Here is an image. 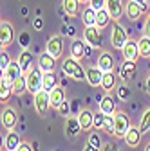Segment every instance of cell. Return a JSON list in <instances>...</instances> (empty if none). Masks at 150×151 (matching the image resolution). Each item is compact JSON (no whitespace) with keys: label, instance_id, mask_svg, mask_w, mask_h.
Here are the masks:
<instances>
[{"label":"cell","instance_id":"7","mask_svg":"<svg viewBox=\"0 0 150 151\" xmlns=\"http://www.w3.org/2000/svg\"><path fill=\"white\" fill-rule=\"evenodd\" d=\"M20 76H24V70H22L20 63H18V60H16V61H11V65L2 72V81L13 85L18 78H20Z\"/></svg>","mask_w":150,"mask_h":151},{"label":"cell","instance_id":"48","mask_svg":"<svg viewBox=\"0 0 150 151\" xmlns=\"http://www.w3.org/2000/svg\"><path fill=\"white\" fill-rule=\"evenodd\" d=\"M136 2H138V4H141L145 11H148V0H136Z\"/></svg>","mask_w":150,"mask_h":151},{"label":"cell","instance_id":"34","mask_svg":"<svg viewBox=\"0 0 150 151\" xmlns=\"http://www.w3.org/2000/svg\"><path fill=\"white\" fill-rule=\"evenodd\" d=\"M116 97H118V101H127L130 97V88L127 85H119L116 88Z\"/></svg>","mask_w":150,"mask_h":151},{"label":"cell","instance_id":"30","mask_svg":"<svg viewBox=\"0 0 150 151\" xmlns=\"http://www.w3.org/2000/svg\"><path fill=\"white\" fill-rule=\"evenodd\" d=\"M96 14H98V11L94 9V7H87L85 11H83V14H82V18H83V24H85V27H90V25H96Z\"/></svg>","mask_w":150,"mask_h":151},{"label":"cell","instance_id":"46","mask_svg":"<svg viewBox=\"0 0 150 151\" xmlns=\"http://www.w3.org/2000/svg\"><path fill=\"white\" fill-rule=\"evenodd\" d=\"M78 106H80V104H78V101H72V103H71V111H74V113H76V115L80 113Z\"/></svg>","mask_w":150,"mask_h":151},{"label":"cell","instance_id":"25","mask_svg":"<svg viewBox=\"0 0 150 151\" xmlns=\"http://www.w3.org/2000/svg\"><path fill=\"white\" fill-rule=\"evenodd\" d=\"M100 110L105 113V115H114V113H116V101L112 99L110 96H105L100 101Z\"/></svg>","mask_w":150,"mask_h":151},{"label":"cell","instance_id":"51","mask_svg":"<svg viewBox=\"0 0 150 151\" xmlns=\"http://www.w3.org/2000/svg\"><path fill=\"white\" fill-rule=\"evenodd\" d=\"M80 2H82V4H89V2H90V0H80Z\"/></svg>","mask_w":150,"mask_h":151},{"label":"cell","instance_id":"45","mask_svg":"<svg viewBox=\"0 0 150 151\" xmlns=\"http://www.w3.org/2000/svg\"><path fill=\"white\" fill-rule=\"evenodd\" d=\"M16 151H33V147H31V144H27V142H22L20 146H18V149Z\"/></svg>","mask_w":150,"mask_h":151},{"label":"cell","instance_id":"32","mask_svg":"<svg viewBox=\"0 0 150 151\" xmlns=\"http://www.w3.org/2000/svg\"><path fill=\"white\" fill-rule=\"evenodd\" d=\"M24 92H27V79H25V74L24 76H20L15 83H13V93H24Z\"/></svg>","mask_w":150,"mask_h":151},{"label":"cell","instance_id":"22","mask_svg":"<svg viewBox=\"0 0 150 151\" xmlns=\"http://www.w3.org/2000/svg\"><path fill=\"white\" fill-rule=\"evenodd\" d=\"M49 96H51V108H56V110H58L60 104L65 101V92H63L62 86H54L49 92Z\"/></svg>","mask_w":150,"mask_h":151},{"label":"cell","instance_id":"15","mask_svg":"<svg viewBox=\"0 0 150 151\" xmlns=\"http://www.w3.org/2000/svg\"><path fill=\"white\" fill-rule=\"evenodd\" d=\"M125 13H127V16L132 22H136V20H139V18H141V14L145 13V9H143L141 4L136 2V0H128V4L125 6Z\"/></svg>","mask_w":150,"mask_h":151},{"label":"cell","instance_id":"49","mask_svg":"<svg viewBox=\"0 0 150 151\" xmlns=\"http://www.w3.org/2000/svg\"><path fill=\"white\" fill-rule=\"evenodd\" d=\"M105 151H118V147L114 144H105Z\"/></svg>","mask_w":150,"mask_h":151},{"label":"cell","instance_id":"12","mask_svg":"<svg viewBox=\"0 0 150 151\" xmlns=\"http://www.w3.org/2000/svg\"><path fill=\"white\" fill-rule=\"evenodd\" d=\"M80 131H83V128H82L78 117H69L67 122H65V137L69 140H74L80 135Z\"/></svg>","mask_w":150,"mask_h":151},{"label":"cell","instance_id":"53","mask_svg":"<svg viewBox=\"0 0 150 151\" xmlns=\"http://www.w3.org/2000/svg\"><path fill=\"white\" fill-rule=\"evenodd\" d=\"M148 6H150V0H148Z\"/></svg>","mask_w":150,"mask_h":151},{"label":"cell","instance_id":"9","mask_svg":"<svg viewBox=\"0 0 150 151\" xmlns=\"http://www.w3.org/2000/svg\"><path fill=\"white\" fill-rule=\"evenodd\" d=\"M15 40V31H13V25L6 20H2V24H0V45H2V49L9 47Z\"/></svg>","mask_w":150,"mask_h":151},{"label":"cell","instance_id":"42","mask_svg":"<svg viewBox=\"0 0 150 151\" xmlns=\"http://www.w3.org/2000/svg\"><path fill=\"white\" fill-rule=\"evenodd\" d=\"M58 111L62 113V115H69V113H71V103H67V101H63V103L60 104V108H58Z\"/></svg>","mask_w":150,"mask_h":151},{"label":"cell","instance_id":"17","mask_svg":"<svg viewBox=\"0 0 150 151\" xmlns=\"http://www.w3.org/2000/svg\"><path fill=\"white\" fill-rule=\"evenodd\" d=\"M76 117H78L83 131H90L92 128H94V113H92L90 110H80V113Z\"/></svg>","mask_w":150,"mask_h":151},{"label":"cell","instance_id":"52","mask_svg":"<svg viewBox=\"0 0 150 151\" xmlns=\"http://www.w3.org/2000/svg\"><path fill=\"white\" fill-rule=\"evenodd\" d=\"M145 151H150V144H148V146H146V147H145Z\"/></svg>","mask_w":150,"mask_h":151},{"label":"cell","instance_id":"37","mask_svg":"<svg viewBox=\"0 0 150 151\" xmlns=\"http://www.w3.org/2000/svg\"><path fill=\"white\" fill-rule=\"evenodd\" d=\"M18 43H20L22 49H29V45H31V36H29L27 31H22L20 32V36H18Z\"/></svg>","mask_w":150,"mask_h":151},{"label":"cell","instance_id":"16","mask_svg":"<svg viewBox=\"0 0 150 151\" xmlns=\"http://www.w3.org/2000/svg\"><path fill=\"white\" fill-rule=\"evenodd\" d=\"M103 70L96 65V67H90L87 70V83L90 86H101V81H103Z\"/></svg>","mask_w":150,"mask_h":151},{"label":"cell","instance_id":"24","mask_svg":"<svg viewBox=\"0 0 150 151\" xmlns=\"http://www.w3.org/2000/svg\"><path fill=\"white\" fill-rule=\"evenodd\" d=\"M20 144H22L20 135H18L16 131L9 129V133H7V137H6V151H16Z\"/></svg>","mask_w":150,"mask_h":151},{"label":"cell","instance_id":"27","mask_svg":"<svg viewBox=\"0 0 150 151\" xmlns=\"http://www.w3.org/2000/svg\"><path fill=\"white\" fill-rule=\"evenodd\" d=\"M80 0H62V6H63V11L69 14V16H78L80 13Z\"/></svg>","mask_w":150,"mask_h":151},{"label":"cell","instance_id":"21","mask_svg":"<svg viewBox=\"0 0 150 151\" xmlns=\"http://www.w3.org/2000/svg\"><path fill=\"white\" fill-rule=\"evenodd\" d=\"M38 67H40L44 72H52L54 67H56V58H52V56L45 50L44 54L38 56Z\"/></svg>","mask_w":150,"mask_h":151},{"label":"cell","instance_id":"3","mask_svg":"<svg viewBox=\"0 0 150 151\" xmlns=\"http://www.w3.org/2000/svg\"><path fill=\"white\" fill-rule=\"evenodd\" d=\"M130 129V119L125 111H116L114 113V135L118 139H125L127 131Z\"/></svg>","mask_w":150,"mask_h":151},{"label":"cell","instance_id":"38","mask_svg":"<svg viewBox=\"0 0 150 151\" xmlns=\"http://www.w3.org/2000/svg\"><path fill=\"white\" fill-rule=\"evenodd\" d=\"M103 129L107 131V133L114 135V115H105V126Z\"/></svg>","mask_w":150,"mask_h":151},{"label":"cell","instance_id":"4","mask_svg":"<svg viewBox=\"0 0 150 151\" xmlns=\"http://www.w3.org/2000/svg\"><path fill=\"white\" fill-rule=\"evenodd\" d=\"M33 104H34V110L38 111L40 115H45L47 110L51 108V96H49V92H45V90L36 92L34 97H33Z\"/></svg>","mask_w":150,"mask_h":151},{"label":"cell","instance_id":"47","mask_svg":"<svg viewBox=\"0 0 150 151\" xmlns=\"http://www.w3.org/2000/svg\"><path fill=\"white\" fill-rule=\"evenodd\" d=\"M83 151H101V149H100V147H94L92 144H89V142H87V146H85V149H83Z\"/></svg>","mask_w":150,"mask_h":151},{"label":"cell","instance_id":"36","mask_svg":"<svg viewBox=\"0 0 150 151\" xmlns=\"http://www.w3.org/2000/svg\"><path fill=\"white\" fill-rule=\"evenodd\" d=\"M105 126V113L100 110L94 113V129H103Z\"/></svg>","mask_w":150,"mask_h":151},{"label":"cell","instance_id":"14","mask_svg":"<svg viewBox=\"0 0 150 151\" xmlns=\"http://www.w3.org/2000/svg\"><path fill=\"white\" fill-rule=\"evenodd\" d=\"M18 63H20L24 74L29 72V70L34 67V52H31L29 49H22L20 56H18Z\"/></svg>","mask_w":150,"mask_h":151},{"label":"cell","instance_id":"8","mask_svg":"<svg viewBox=\"0 0 150 151\" xmlns=\"http://www.w3.org/2000/svg\"><path fill=\"white\" fill-rule=\"evenodd\" d=\"M45 50L52 56V58L58 60L60 56H62V52H63V40H62V36H60V34L51 36L49 40H47V47H45Z\"/></svg>","mask_w":150,"mask_h":151},{"label":"cell","instance_id":"41","mask_svg":"<svg viewBox=\"0 0 150 151\" xmlns=\"http://www.w3.org/2000/svg\"><path fill=\"white\" fill-rule=\"evenodd\" d=\"M90 7H94L96 11L98 9H103V7H107V0H90Z\"/></svg>","mask_w":150,"mask_h":151},{"label":"cell","instance_id":"20","mask_svg":"<svg viewBox=\"0 0 150 151\" xmlns=\"http://www.w3.org/2000/svg\"><path fill=\"white\" fill-rule=\"evenodd\" d=\"M71 56L76 60H83L87 56V42L85 40H74L71 45Z\"/></svg>","mask_w":150,"mask_h":151},{"label":"cell","instance_id":"31","mask_svg":"<svg viewBox=\"0 0 150 151\" xmlns=\"http://www.w3.org/2000/svg\"><path fill=\"white\" fill-rule=\"evenodd\" d=\"M138 45H139V56L141 58H150V38L148 36L139 38Z\"/></svg>","mask_w":150,"mask_h":151},{"label":"cell","instance_id":"33","mask_svg":"<svg viewBox=\"0 0 150 151\" xmlns=\"http://www.w3.org/2000/svg\"><path fill=\"white\" fill-rule=\"evenodd\" d=\"M11 93H13V85H9V83H6V81L0 79V99L7 101L11 97Z\"/></svg>","mask_w":150,"mask_h":151},{"label":"cell","instance_id":"6","mask_svg":"<svg viewBox=\"0 0 150 151\" xmlns=\"http://www.w3.org/2000/svg\"><path fill=\"white\" fill-rule=\"evenodd\" d=\"M127 32H125V29L118 24V22H114L112 24V34H110V43H112V47L114 49H123L125 47V43H127Z\"/></svg>","mask_w":150,"mask_h":151},{"label":"cell","instance_id":"19","mask_svg":"<svg viewBox=\"0 0 150 151\" xmlns=\"http://www.w3.org/2000/svg\"><path fill=\"white\" fill-rule=\"evenodd\" d=\"M141 133L143 131L139 129V126H130V129L127 131V135H125V144L128 147H136L141 140Z\"/></svg>","mask_w":150,"mask_h":151},{"label":"cell","instance_id":"43","mask_svg":"<svg viewBox=\"0 0 150 151\" xmlns=\"http://www.w3.org/2000/svg\"><path fill=\"white\" fill-rule=\"evenodd\" d=\"M33 27H34L36 31H42V29H44V22H42V18H34V20H33Z\"/></svg>","mask_w":150,"mask_h":151},{"label":"cell","instance_id":"2","mask_svg":"<svg viewBox=\"0 0 150 151\" xmlns=\"http://www.w3.org/2000/svg\"><path fill=\"white\" fill-rule=\"evenodd\" d=\"M25 79H27V92L29 93H34L42 90V83H44V70L36 65L33 67L29 72H25Z\"/></svg>","mask_w":150,"mask_h":151},{"label":"cell","instance_id":"13","mask_svg":"<svg viewBox=\"0 0 150 151\" xmlns=\"http://www.w3.org/2000/svg\"><path fill=\"white\" fill-rule=\"evenodd\" d=\"M121 50H123V58L128 60V61H138L141 58L139 56V45L134 40H127V43H125V47Z\"/></svg>","mask_w":150,"mask_h":151},{"label":"cell","instance_id":"29","mask_svg":"<svg viewBox=\"0 0 150 151\" xmlns=\"http://www.w3.org/2000/svg\"><path fill=\"white\" fill-rule=\"evenodd\" d=\"M101 88H103L105 92H112V90L116 88V74H114V72H105V74H103Z\"/></svg>","mask_w":150,"mask_h":151},{"label":"cell","instance_id":"5","mask_svg":"<svg viewBox=\"0 0 150 151\" xmlns=\"http://www.w3.org/2000/svg\"><path fill=\"white\" fill-rule=\"evenodd\" d=\"M83 40H85L87 45H90L92 49H100V47H101V29H100L98 25L85 27V31H83Z\"/></svg>","mask_w":150,"mask_h":151},{"label":"cell","instance_id":"40","mask_svg":"<svg viewBox=\"0 0 150 151\" xmlns=\"http://www.w3.org/2000/svg\"><path fill=\"white\" fill-rule=\"evenodd\" d=\"M87 142H89V144H92L94 147H100V149H101V140H100V135H98V133H90Z\"/></svg>","mask_w":150,"mask_h":151},{"label":"cell","instance_id":"23","mask_svg":"<svg viewBox=\"0 0 150 151\" xmlns=\"http://www.w3.org/2000/svg\"><path fill=\"white\" fill-rule=\"evenodd\" d=\"M98 67L103 70V72H112L114 70V58L105 50L100 54V58H98Z\"/></svg>","mask_w":150,"mask_h":151},{"label":"cell","instance_id":"10","mask_svg":"<svg viewBox=\"0 0 150 151\" xmlns=\"http://www.w3.org/2000/svg\"><path fill=\"white\" fill-rule=\"evenodd\" d=\"M2 124L6 129H15V126L18 124V113L13 106H6L2 110Z\"/></svg>","mask_w":150,"mask_h":151},{"label":"cell","instance_id":"44","mask_svg":"<svg viewBox=\"0 0 150 151\" xmlns=\"http://www.w3.org/2000/svg\"><path fill=\"white\" fill-rule=\"evenodd\" d=\"M145 34L150 38V11H148V16H146V20H145Z\"/></svg>","mask_w":150,"mask_h":151},{"label":"cell","instance_id":"11","mask_svg":"<svg viewBox=\"0 0 150 151\" xmlns=\"http://www.w3.org/2000/svg\"><path fill=\"white\" fill-rule=\"evenodd\" d=\"M118 74H119V79L125 81V83H128L130 79H134V76H136V61H128V60H125V61L119 65Z\"/></svg>","mask_w":150,"mask_h":151},{"label":"cell","instance_id":"26","mask_svg":"<svg viewBox=\"0 0 150 151\" xmlns=\"http://www.w3.org/2000/svg\"><path fill=\"white\" fill-rule=\"evenodd\" d=\"M54 86H58V78H56L54 70L52 72H44V83H42V90L51 92Z\"/></svg>","mask_w":150,"mask_h":151},{"label":"cell","instance_id":"39","mask_svg":"<svg viewBox=\"0 0 150 151\" xmlns=\"http://www.w3.org/2000/svg\"><path fill=\"white\" fill-rule=\"evenodd\" d=\"M11 65V58H9V54L2 49V54H0V68H2V72Z\"/></svg>","mask_w":150,"mask_h":151},{"label":"cell","instance_id":"35","mask_svg":"<svg viewBox=\"0 0 150 151\" xmlns=\"http://www.w3.org/2000/svg\"><path fill=\"white\" fill-rule=\"evenodd\" d=\"M139 129L143 131V133H146V131L150 129V108L145 110V113H143L141 122H139Z\"/></svg>","mask_w":150,"mask_h":151},{"label":"cell","instance_id":"18","mask_svg":"<svg viewBox=\"0 0 150 151\" xmlns=\"http://www.w3.org/2000/svg\"><path fill=\"white\" fill-rule=\"evenodd\" d=\"M107 9L112 16V20L114 22H119V18L123 14V0H107Z\"/></svg>","mask_w":150,"mask_h":151},{"label":"cell","instance_id":"1","mask_svg":"<svg viewBox=\"0 0 150 151\" xmlns=\"http://www.w3.org/2000/svg\"><path fill=\"white\" fill-rule=\"evenodd\" d=\"M63 72L72 79H78V81H87V72H83V67L80 65V60L69 56L67 60H63V65H62Z\"/></svg>","mask_w":150,"mask_h":151},{"label":"cell","instance_id":"28","mask_svg":"<svg viewBox=\"0 0 150 151\" xmlns=\"http://www.w3.org/2000/svg\"><path fill=\"white\" fill-rule=\"evenodd\" d=\"M110 20H112V16H110V13H108L107 7L98 9V14H96V25H98L100 29H105V27L110 24Z\"/></svg>","mask_w":150,"mask_h":151},{"label":"cell","instance_id":"50","mask_svg":"<svg viewBox=\"0 0 150 151\" xmlns=\"http://www.w3.org/2000/svg\"><path fill=\"white\" fill-rule=\"evenodd\" d=\"M145 88H146V92H148V96H150V76L146 78V85H145Z\"/></svg>","mask_w":150,"mask_h":151}]
</instances>
